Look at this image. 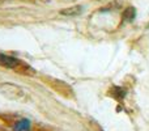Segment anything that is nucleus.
<instances>
[{
	"mask_svg": "<svg viewBox=\"0 0 149 131\" xmlns=\"http://www.w3.org/2000/svg\"><path fill=\"white\" fill-rule=\"evenodd\" d=\"M0 93L10 100H26V92L20 85L12 83H1L0 84Z\"/></svg>",
	"mask_w": 149,
	"mask_h": 131,
	"instance_id": "obj_1",
	"label": "nucleus"
},
{
	"mask_svg": "<svg viewBox=\"0 0 149 131\" xmlns=\"http://www.w3.org/2000/svg\"><path fill=\"white\" fill-rule=\"evenodd\" d=\"M20 64V60L16 59V58L10 57L7 54H1L0 53V66L5 67V68H17Z\"/></svg>",
	"mask_w": 149,
	"mask_h": 131,
	"instance_id": "obj_2",
	"label": "nucleus"
},
{
	"mask_svg": "<svg viewBox=\"0 0 149 131\" xmlns=\"http://www.w3.org/2000/svg\"><path fill=\"white\" fill-rule=\"evenodd\" d=\"M30 130V122L28 119H21L15 125V131H29Z\"/></svg>",
	"mask_w": 149,
	"mask_h": 131,
	"instance_id": "obj_3",
	"label": "nucleus"
},
{
	"mask_svg": "<svg viewBox=\"0 0 149 131\" xmlns=\"http://www.w3.org/2000/svg\"><path fill=\"white\" fill-rule=\"evenodd\" d=\"M81 11H82V8L80 7V5H74V7L67 8V9H63L60 13H62V15H64V16H76V15H79Z\"/></svg>",
	"mask_w": 149,
	"mask_h": 131,
	"instance_id": "obj_4",
	"label": "nucleus"
},
{
	"mask_svg": "<svg viewBox=\"0 0 149 131\" xmlns=\"http://www.w3.org/2000/svg\"><path fill=\"white\" fill-rule=\"evenodd\" d=\"M136 11H135V8H127L126 11H124V13H123V18L126 21H132L135 18V16H136Z\"/></svg>",
	"mask_w": 149,
	"mask_h": 131,
	"instance_id": "obj_5",
	"label": "nucleus"
}]
</instances>
